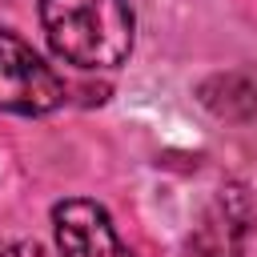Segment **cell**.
Listing matches in <instances>:
<instances>
[{"instance_id": "1", "label": "cell", "mask_w": 257, "mask_h": 257, "mask_svg": "<svg viewBox=\"0 0 257 257\" xmlns=\"http://www.w3.org/2000/svg\"><path fill=\"white\" fill-rule=\"evenodd\" d=\"M52 52L76 68H116L133 52L128 0H40Z\"/></svg>"}, {"instance_id": "2", "label": "cell", "mask_w": 257, "mask_h": 257, "mask_svg": "<svg viewBox=\"0 0 257 257\" xmlns=\"http://www.w3.org/2000/svg\"><path fill=\"white\" fill-rule=\"evenodd\" d=\"M68 96L64 80L24 44L16 32L0 24V108L20 116H40L60 108Z\"/></svg>"}, {"instance_id": "3", "label": "cell", "mask_w": 257, "mask_h": 257, "mask_svg": "<svg viewBox=\"0 0 257 257\" xmlns=\"http://www.w3.org/2000/svg\"><path fill=\"white\" fill-rule=\"evenodd\" d=\"M249 229H253L249 189L241 181H229L217 189V197L193 225V233L185 241V257H241Z\"/></svg>"}, {"instance_id": "4", "label": "cell", "mask_w": 257, "mask_h": 257, "mask_svg": "<svg viewBox=\"0 0 257 257\" xmlns=\"http://www.w3.org/2000/svg\"><path fill=\"white\" fill-rule=\"evenodd\" d=\"M52 229H56L60 257H133L112 217L96 201H84V197L60 201L52 209Z\"/></svg>"}, {"instance_id": "5", "label": "cell", "mask_w": 257, "mask_h": 257, "mask_svg": "<svg viewBox=\"0 0 257 257\" xmlns=\"http://www.w3.org/2000/svg\"><path fill=\"white\" fill-rule=\"evenodd\" d=\"M201 100L217 112V116H229V120H245L257 112V84L241 72H225V76H213L201 84Z\"/></svg>"}, {"instance_id": "6", "label": "cell", "mask_w": 257, "mask_h": 257, "mask_svg": "<svg viewBox=\"0 0 257 257\" xmlns=\"http://www.w3.org/2000/svg\"><path fill=\"white\" fill-rule=\"evenodd\" d=\"M0 257H52L40 241H8L0 245Z\"/></svg>"}]
</instances>
